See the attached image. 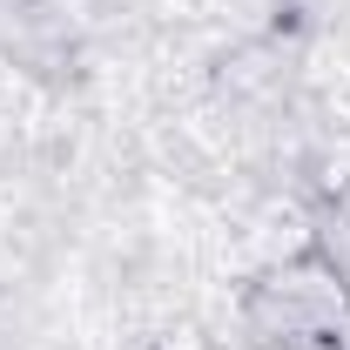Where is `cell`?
<instances>
[{"label":"cell","instance_id":"6da1fadb","mask_svg":"<svg viewBox=\"0 0 350 350\" xmlns=\"http://www.w3.org/2000/svg\"><path fill=\"white\" fill-rule=\"evenodd\" d=\"M262 350H337L323 330H283V337H269Z\"/></svg>","mask_w":350,"mask_h":350}]
</instances>
